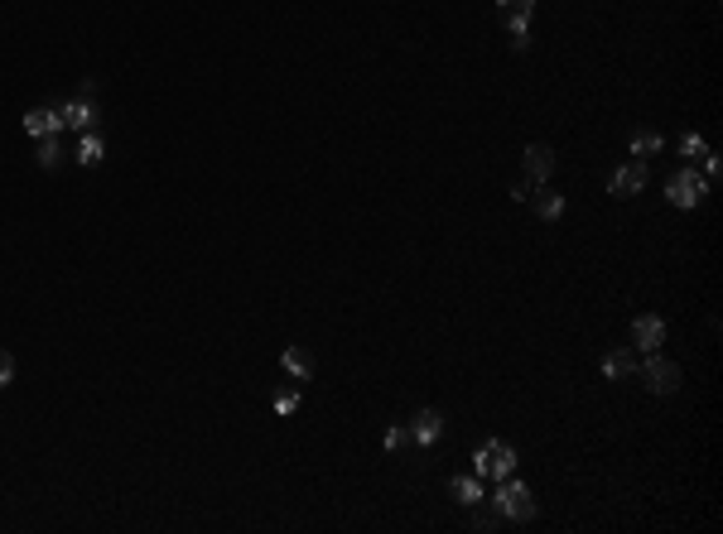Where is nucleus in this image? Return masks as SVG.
I'll list each match as a JSON object with an SVG mask.
<instances>
[{
    "mask_svg": "<svg viewBox=\"0 0 723 534\" xmlns=\"http://www.w3.org/2000/svg\"><path fill=\"white\" fill-rule=\"evenodd\" d=\"M59 121L68 125V131H92V125H96V106H92V102H82V96H78V102L59 106Z\"/></svg>",
    "mask_w": 723,
    "mask_h": 534,
    "instance_id": "nucleus-10",
    "label": "nucleus"
},
{
    "mask_svg": "<svg viewBox=\"0 0 723 534\" xmlns=\"http://www.w3.org/2000/svg\"><path fill=\"white\" fill-rule=\"evenodd\" d=\"M24 131H30L34 140H44V135H59L63 121H59V111H53V106H34L30 116H24Z\"/></svg>",
    "mask_w": 723,
    "mask_h": 534,
    "instance_id": "nucleus-11",
    "label": "nucleus"
},
{
    "mask_svg": "<svg viewBox=\"0 0 723 534\" xmlns=\"http://www.w3.org/2000/svg\"><path fill=\"white\" fill-rule=\"evenodd\" d=\"M632 154H636V159H651V154H661V135H656V131L632 135Z\"/></svg>",
    "mask_w": 723,
    "mask_h": 534,
    "instance_id": "nucleus-18",
    "label": "nucleus"
},
{
    "mask_svg": "<svg viewBox=\"0 0 723 534\" xmlns=\"http://www.w3.org/2000/svg\"><path fill=\"white\" fill-rule=\"evenodd\" d=\"M531 207H535L545 222H560V217H564V198H560V193H550L545 184H540V193H531Z\"/></svg>",
    "mask_w": 723,
    "mask_h": 534,
    "instance_id": "nucleus-13",
    "label": "nucleus"
},
{
    "mask_svg": "<svg viewBox=\"0 0 723 534\" xmlns=\"http://www.w3.org/2000/svg\"><path fill=\"white\" fill-rule=\"evenodd\" d=\"M285 371L299 376V381H309V376H314V357L304 347H285Z\"/></svg>",
    "mask_w": 723,
    "mask_h": 534,
    "instance_id": "nucleus-14",
    "label": "nucleus"
},
{
    "mask_svg": "<svg viewBox=\"0 0 723 534\" xmlns=\"http://www.w3.org/2000/svg\"><path fill=\"white\" fill-rule=\"evenodd\" d=\"M521 168H526V184L540 188L554 174V149L550 145H531V149H526V159H521Z\"/></svg>",
    "mask_w": 723,
    "mask_h": 534,
    "instance_id": "nucleus-7",
    "label": "nucleus"
},
{
    "mask_svg": "<svg viewBox=\"0 0 723 534\" xmlns=\"http://www.w3.org/2000/svg\"><path fill=\"white\" fill-rule=\"evenodd\" d=\"M680 154H685V159L694 164V159H704V154H709V145H704L700 135H685V140H680Z\"/></svg>",
    "mask_w": 723,
    "mask_h": 534,
    "instance_id": "nucleus-19",
    "label": "nucleus"
},
{
    "mask_svg": "<svg viewBox=\"0 0 723 534\" xmlns=\"http://www.w3.org/2000/svg\"><path fill=\"white\" fill-rule=\"evenodd\" d=\"M410 439L425 443V448L439 443V439H444V414H439V410H420V414L410 419Z\"/></svg>",
    "mask_w": 723,
    "mask_h": 534,
    "instance_id": "nucleus-9",
    "label": "nucleus"
},
{
    "mask_svg": "<svg viewBox=\"0 0 723 534\" xmlns=\"http://www.w3.org/2000/svg\"><path fill=\"white\" fill-rule=\"evenodd\" d=\"M665 342V322L656 313H646V318H636L632 322V347H642V351H656Z\"/></svg>",
    "mask_w": 723,
    "mask_h": 534,
    "instance_id": "nucleus-8",
    "label": "nucleus"
},
{
    "mask_svg": "<svg viewBox=\"0 0 723 534\" xmlns=\"http://www.w3.org/2000/svg\"><path fill=\"white\" fill-rule=\"evenodd\" d=\"M497 10H502L507 30H511V49H526L531 44V34H526V24L535 15V0H497Z\"/></svg>",
    "mask_w": 723,
    "mask_h": 534,
    "instance_id": "nucleus-5",
    "label": "nucleus"
},
{
    "mask_svg": "<svg viewBox=\"0 0 723 534\" xmlns=\"http://www.w3.org/2000/svg\"><path fill=\"white\" fill-rule=\"evenodd\" d=\"M415 439H410V429H386V448L391 453H400V448H410Z\"/></svg>",
    "mask_w": 723,
    "mask_h": 534,
    "instance_id": "nucleus-20",
    "label": "nucleus"
},
{
    "mask_svg": "<svg viewBox=\"0 0 723 534\" xmlns=\"http://www.w3.org/2000/svg\"><path fill=\"white\" fill-rule=\"evenodd\" d=\"M453 501H463L468 511H472V505H482V482H478V476H453Z\"/></svg>",
    "mask_w": 723,
    "mask_h": 534,
    "instance_id": "nucleus-15",
    "label": "nucleus"
},
{
    "mask_svg": "<svg viewBox=\"0 0 723 534\" xmlns=\"http://www.w3.org/2000/svg\"><path fill=\"white\" fill-rule=\"evenodd\" d=\"M472 462H478V476H492V482H507V476L511 472H517V448H511V443H482L478 448V457H472Z\"/></svg>",
    "mask_w": 723,
    "mask_h": 534,
    "instance_id": "nucleus-2",
    "label": "nucleus"
},
{
    "mask_svg": "<svg viewBox=\"0 0 723 534\" xmlns=\"http://www.w3.org/2000/svg\"><path fill=\"white\" fill-rule=\"evenodd\" d=\"M10 381H15V357L0 347V385H10Z\"/></svg>",
    "mask_w": 723,
    "mask_h": 534,
    "instance_id": "nucleus-21",
    "label": "nucleus"
},
{
    "mask_svg": "<svg viewBox=\"0 0 723 534\" xmlns=\"http://www.w3.org/2000/svg\"><path fill=\"white\" fill-rule=\"evenodd\" d=\"M295 404H299V395H295V390H285V395L275 400V414H289V410H295Z\"/></svg>",
    "mask_w": 723,
    "mask_h": 534,
    "instance_id": "nucleus-22",
    "label": "nucleus"
},
{
    "mask_svg": "<svg viewBox=\"0 0 723 534\" xmlns=\"http://www.w3.org/2000/svg\"><path fill=\"white\" fill-rule=\"evenodd\" d=\"M531 193H535L531 184H517V188H511V198H517V203H531Z\"/></svg>",
    "mask_w": 723,
    "mask_h": 534,
    "instance_id": "nucleus-24",
    "label": "nucleus"
},
{
    "mask_svg": "<svg viewBox=\"0 0 723 534\" xmlns=\"http://www.w3.org/2000/svg\"><path fill=\"white\" fill-rule=\"evenodd\" d=\"M709 193V178L694 174V164H685L680 174H671V184H665V198H671L675 207H700Z\"/></svg>",
    "mask_w": 723,
    "mask_h": 534,
    "instance_id": "nucleus-3",
    "label": "nucleus"
},
{
    "mask_svg": "<svg viewBox=\"0 0 723 534\" xmlns=\"http://www.w3.org/2000/svg\"><path fill=\"white\" fill-rule=\"evenodd\" d=\"M646 159H632V164H622L613 168V178H608V193H618V198H636V193L646 188Z\"/></svg>",
    "mask_w": 723,
    "mask_h": 534,
    "instance_id": "nucleus-6",
    "label": "nucleus"
},
{
    "mask_svg": "<svg viewBox=\"0 0 723 534\" xmlns=\"http://www.w3.org/2000/svg\"><path fill=\"white\" fill-rule=\"evenodd\" d=\"M39 164H44V168H59V164H63L59 135H44V140H39Z\"/></svg>",
    "mask_w": 723,
    "mask_h": 534,
    "instance_id": "nucleus-17",
    "label": "nucleus"
},
{
    "mask_svg": "<svg viewBox=\"0 0 723 534\" xmlns=\"http://www.w3.org/2000/svg\"><path fill=\"white\" fill-rule=\"evenodd\" d=\"M102 159H106V145H102L96 135H87V140L78 145V164H82V168H96Z\"/></svg>",
    "mask_w": 723,
    "mask_h": 534,
    "instance_id": "nucleus-16",
    "label": "nucleus"
},
{
    "mask_svg": "<svg viewBox=\"0 0 723 534\" xmlns=\"http://www.w3.org/2000/svg\"><path fill=\"white\" fill-rule=\"evenodd\" d=\"M632 371H636V351L618 347V351H608V357H603V376H608V381H622V376H632Z\"/></svg>",
    "mask_w": 723,
    "mask_h": 534,
    "instance_id": "nucleus-12",
    "label": "nucleus"
},
{
    "mask_svg": "<svg viewBox=\"0 0 723 534\" xmlns=\"http://www.w3.org/2000/svg\"><path fill=\"white\" fill-rule=\"evenodd\" d=\"M497 520H502V515H497V511H478V515H472V525H478V529H492Z\"/></svg>",
    "mask_w": 723,
    "mask_h": 534,
    "instance_id": "nucleus-23",
    "label": "nucleus"
},
{
    "mask_svg": "<svg viewBox=\"0 0 723 534\" xmlns=\"http://www.w3.org/2000/svg\"><path fill=\"white\" fill-rule=\"evenodd\" d=\"M642 381H646L651 395H675L680 390V367L671 357H661V351H651L646 367H642Z\"/></svg>",
    "mask_w": 723,
    "mask_h": 534,
    "instance_id": "nucleus-4",
    "label": "nucleus"
},
{
    "mask_svg": "<svg viewBox=\"0 0 723 534\" xmlns=\"http://www.w3.org/2000/svg\"><path fill=\"white\" fill-rule=\"evenodd\" d=\"M492 511L502 515V520H517V525H526V520H535V496H531V486H521V482H502V491L492 496Z\"/></svg>",
    "mask_w": 723,
    "mask_h": 534,
    "instance_id": "nucleus-1",
    "label": "nucleus"
}]
</instances>
